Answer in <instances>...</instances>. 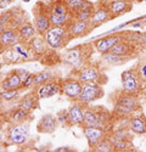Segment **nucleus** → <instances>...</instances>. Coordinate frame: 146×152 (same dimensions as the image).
Wrapping results in <instances>:
<instances>
[{
    "instance_id": "obj_49",
    "label": "nucleus",
    "mask_w": 146,
    "mask_h": 152,
    "mask_svg": "<svg viewBox=\"0 0 146 152\" xmlns=\"http://www.w3.org/2000/svg\"><path fill=\"white\" fill-rule=\"evenodd\" d=\"M144 96H145V100H146V90H145V94H144Z\"/></svg>"
},
{
    "instance_id": "obj_32",
    "label": "nucleus",
    "mask_w": 146,
    "mask_h": 152,
    "mask_svg": "<svg viewBox=\"0 0 146 152\" xmlns=\"http://www.w3.org/2000/svg\"><path fill=\"white\" fill-rule=\"evenodd\" d=\"M29 112H31V111H28V110H26V108H23V107H20V108H17L16 111L12 112L11 119L14 121L15 123L24 122L26 119H28V117H29Z\"/></svg>"
},
{
    "instance_id": "obj_51",
    "label": "nucleus",
    "mask_w": 146,
    "mask_h": 152,
    "mask_svg": "<svg viewBox=\"0 0 146 152\" xmlns=\"http://www.w3.org/2000/svg\"><path fill=\"white\" fill-rule=\"evenodd\" d=\"M0 4H1V0H0Z\"/></svg>"
},
{
    "instance_id": "obj_36",
    "label": "nucleus",
    "mask_w": 146,
    "mask_h": 152,
    "mask_svg": "<svg viewBox=\"0 0 146 152\" xmlns=\"http://www.w3.org/2000/svg\"><path fill=\"white\" fill-rule=\"evenodd\" d=\"M51 79V74L47 73V72H40V73H36L34 74V84L33 85H42L44 83H47L49 80Z\"/></svg>"
},
{
    "instance_id": "obj_14",
    "label": "nucleus",
    "mask_w": 146,
    "mask_h": 152,
    "mask_svg": "<svg viewBox=\"0 0 146 152\" xmlns=\"http://www.w3.org/2000/svg\"><path fill=\"white\" fill-rule=\"evenodd\" d=\"M64 61L67 65L71 66H80L84 62V49H82V46H77L74 49H71L65 55Z\"/></svg>"
},
{
    "instance_id": "obj_50",
    "label": "nucleus",
    "mask_w": 146,
    "mask_h": 152,
    "mask_svg": "<svg viewBox=\"0 0 146 152\" xmlns=\"http://www.w3.org/2000/svg\"><path fill=\"white\" fill-rule=\"evenodd\" d=\"M23 1H24V3H28V1H29V0H23Z\"/></svg>"
},
{
    "instance_id": "obj_47",
    "label": "nucleus",
    "mask_w": 146,
    "mask_h": 152,
    "mask_svg": "<svg viewBox=\"0 0 146 152\" xmlns=\"http://www.w3.org/2000/svg\"><path fill=\"white\" fill-rule=\"evenodd\" d=\"M1 1H5V3H7V1H10V0H1Z\"/></svg>"
},
{
    "instance_id": "obj_3",
    "label": "nucleus",
    "mask_w": 146,
    "mask_h": 152,
    "mask_svg": "<svg viewBox=\"0 0 146 152\" xmlns=\"http://www.w3.org/2000/svg\"><path fill=\"white\" fill-rule=\"evenodd\" d=\"M44 35L47 46L51 49H58L64 46L67 43V40L72 38L67 27H57V26H51Z\"/></svg>"
},
{
    "instance_id": "obj_20",
    "label": "nucleus",
    "mask_w": 146,
    "mask_h": 152,
    "mask_svg": "<svg viewBox=\"0 0 146 152\" xmlns=\"http://www.w3.org/2000/svg\"><path fill=\"white\" fill-rule=\"evenodd\" d=\"M128 126H129V130L137 135L146 134V117L142 115L131 117L129 119Z\"/></svg>"
},
{
    "instance_id": "obj_27",
    "label": "nucleus",
    "mask_w": 146,
    "mask_h": 152,
    "mask_svg": "<svg viewBox=\"0 0 146 152\" xmlns=\"http://www.w3.org/2000/svg\"><path fill=\"white\" fill-rule=\"evenodd\" d=\"M94 10H95V6L93 4H90L89 6L84 7L77 12H74V14H72L73 17H74V20H79V21H90L93 14H94Z\"/></svg>"
},
{
    "instance_id": "obj_15",
    "label": "nucleus",
    "mask_w": 146,
    "mask_h": 152,
    "mask_svg": "<svg viewBox=\"0 0 146 152\" xmlns=\"http://www.w3.org/2000/svg\"><path fill=\"white\" fill-rule=\"evenodd\" d=\"M34 27L36 32H38V34L44 35L47 32V29L51 27V22H50V18H49L47 12L46 14L43 11L36 12L34 17Z\"/></svg>"
},
{
    "instance_id": "obj_22",
    "label": "nucleus",
    "mask_w": 146,
    "mask_h": 152,
    "mask_svg": "<svg viewBox=\"0 0 146 152\" xmlns=\"http://www.w3.org/2000/svg\"><path fill=\"white\" fill-rule=\"evenodd\" d=\"M99 118H100V107H87L84 112V123L85 126H99ZM100 128V126H99Z\"/></svg>"
},
{
    "instance_id": "obj_1",
    "label": "nucleus",
    "mask_w": 146,
    "mask_h": 152,
    "mask_svg": "<svg viewBox=\"0 0 146 152\" xmlns=\"http://www.w3.org/2000/svg\"><path fill=\"white\" fill-rule=\"evenodd\" d=\"M51 26L67 27L71 23V11L65 4V0H55L47 10Z\"/></svg>"
},
{
    "instance_id": "obj_46",
    "label": "nucleus",
    "mask_w": 146,
    "mask_h": 152,
    "mask_svg": "<svg viewBox=\"0 0 146 152\" xmlns=\"http://www.w3.org/2000/svg\"><path fill=\"white\" fill-rule=\"evenodd\" d=\"M1 102H3V100H1V97H0V106H1Z\"/></svg>"
},
{
    "instance_id": "obj_33",
    "label": "nucleus",
    "mask_w": 146,
    "mask_h": 152,
    "mask_svg": "<svg viewBox=\"0 0 146 152\" xmlns=\"http://www.w3.org/2000/svg\"><path fill=\"white\" fill-rule=\"evenodd\" d=\"M3 57H4V60H5L6 62H20V60L22 58V57L20 56V54H18L12 46H10V48H7L6 50H4Z\"/></svg>"
},
{
    "instance_id": "obj_30",
    "label": "nucleus",
    "mask_w": 146,
    "mask_h": 152,
    "mask_svg": "<svg viewBox=\"0 0 146 152\" xmlns=\"http://www.w3.org/2000/svg\"><path fill=\"white\" fill-rule=\"evenodd\" d=\"M110 141L112 142L115 151H127L130 148V142L129 140H126V139H119L117 136H115L113 134L108 137Z\"/></svg>"
},
{
    "instance_id": "obj_5",
    "label": "nucleus",
    "mask_w": 146,
    "mask_h": 152,
    "mask_svg": "<svg viewBox=\"0 0 146 152\" xmlns=\"http://www.w3.org/2000/svg\"><path fill=\"white\" fill-rule=\"evenodd\" d=\"M104 96V89L101 84L93 82V83H83L82 93L78 97V101L83 105L90 104L95 100H99Z\"/></svg>"
},
{
    "instance_id": "obj_10",
    "label": "nucleus",
    "mask_w": 146,
    "mask_h": 152,
    "mask_svg": "<svg viewBox=\"0 0 146 152\" xmlns=\"http://www.w3.org/2000/svg\"><path fill=\"white\" fill-rule=\"evenodd\" d=\"M111 18H112V15H111V12H110L107 4H105V5H99L97 7H95L94 14L89 22L91 24V27H97Z\"/></svg>"
},
{
    "instance_id": "obj_2",
    "label": "nucleus",
    "mask_w": 146,
    "mask_h": 152,
    "mask_svg": "<svg viewBox=\"0 0 146 152\" xmlns=\"http://www.w3.org/2000/svg\"><path fill=\"white\" fill-rule=\"evenodd\" d=\"M139 107H140V104L137 99V95L128 94V93L123 91L119 94V96L117 99L115 113H117L119 117H128L137 110H139Z\"/></svg>"
},
{
    "instance_id": "obj_26",
    "label": "nucleus",
    "mask_w": 146,
    "mask_h": 152,
    "mask_svg": "<svg viewBox=\"0 0 146 152\" xmlns=\"http://www.w3.org/2000/svg\"><path fill=\"white\" fill-rule=\"evenodd\" d=\"M127 58L128 57H124V56H120V55H117L115 53H106L102 55V60L108 63V65H112V66H118V65H123L124 62H127Z\"/></svg>"
},
{
    "instance_id": "obj_11",
    "label": "nucleus",
    "mask_w": 146,
    "mask_h": 152,
    "mask_svg": "<svg viewBox=\"0 0 146 152\" xmlns=\"http://www.w3.org/2000/svg\"><path fill=\"white\" fill-rule=\"evenodd\" d=\"M100 77H101V73H100L99 68L95 67V66L82 67L80 71L78 72V79L82 83H93V82L99 83Z\"/></svg>"
},
{
    "instance_id": "obj_44",
    "label": "nucleus",
    "mask_w": 146,
    "mask_h": 152,
    "mask_svg": "<svg viewBox=\"0 0 146 152\" xmlns=\"http://www.w3.org/2000/svg\"><path fill=\"white\" fill-rule=\"evenodd\" d=\"M4 32H5V27H4V24H0V35H1Z\"/></svg>"
},
{
    "instance_id": "obj_19",
    "label": "nucleus",
    "mask_w": 146,
    "mask_h": 152,
    "mask_svg": "<svg viewBox=\"0 0 146 152\" xmlns=\"http://www.w3.org/2000/svg\"><path fill=\"white\" fill-rule=\"evenodd\" d=\"M68 121L72 125H83L84 123V112L85 110L82 105H72L68 108Z\"/></svg>"
},
{
    "instance_id": "obj_31",
    "label": "nucleus",
    "mask_w": 146,
    "mask_h": 152,
    "mask_svg": "<svg viewBox=\"0 0 146 152\" xmlns=\"http://www.w3.org/2000/svg\"><path fill=\"white\" fill-rule=\"evenodd\" d=\"M12 48H14L16 51L20 54V56L22 58H31L34 55V53L32 51V49L29 48V45H24L23 42H20V43H17L15 45H12Z\"/></svg>"
},
{
    "instance_id": "obj_28",
    "label": "nucleus",
    "mask_w": 146,
    "mask_h": 152,
    "mask_svg": "<svg viewBox=\"0 0 146 152\" xmlns=\"http://www.w3.org/2000/svg\"><path fill=\"white\" fill-rule=\"evenodd\" d=\"M38 101H39L38 95L36 94L35 95L34 94H29L26 97L22 99L21 104H20V107H23V108H26L28 111H32V110H34L36 106H38Z\"/></svg>"
},
{
    "instance_id": "obj_42",
    "label": "nucleus",
    "mask_w": 146,
    "mask_h": 152,
    "mask_svg": "<svg viewBox=\"0 0 146 152\" xmlns=\"http://www.w3.org/2000/svg\"><path fill=\"white\" fill-rule=\"evenodd\" d=\"M9 20H10V14H6V16L3 15L0 17V24H5L6 22H9Z\"/></svg>"
},
{
    "instance_id": "obj_17",
    "label": "nucleus",
    "mask_w": 146,
    "mask_h": 152,
    "mask_svg": "<svg viewBox=\"0 0 146 152\" xmlns=\"http://www.w3.org/2000/svg\"><path fill=\"white\" fill-rule=\"evenodd\" d=\"M111 53H115L117 55L124 56V57H130L134 53H135V44L129 42V40H123L122 39L120 42H118L111 49Z\"/></svg>"
},
{
    "instance_id": "obj_38",
    "label": "nucleus",
    "mask_w": 146,
    "mask_h": 152,
    "mask_svg": "<svg viewBox=\"0 0 146 152\" xmlns=\"http://www.w3.org/2000/svg\"><path fill=\"white\" fill-rule=\"evenodd\" d=\"M56 119H57V122H61V123H66V122L69 123V121H68V112L60 111L57 113V116H56Z\"/></svg>"
},
{
    "instance_id": "obj_41",
    "label": "nucleus",
    "mask_w": 146,
    "mask_h": 152,
    "mask_svg": "<svg viewBox=\"0 0 146 152\" xmlns=\"http://www.w3.org/2000/svg\"><path fill=\"white\" fill-rule=\"evenodd\" d=\"M16 73L20 75V78L22 79V82H24L27 78H28V75L31 74L28 71H26V69H16Z\"/></svg>"
},
{
    "instance_id": "obj_23",
    "label": "nucleus",
    "mask_w": 146,
    "mask_h": 152,
    "mask_svg": "<svg viewBox=\"0 0 146 152\" xmlns=\"http://www.w3.org/2000/svg\"><path fill=\"white\" fill-rule=\"evenodd\" d=\"M22 84H23L22 79L15 71V72L9 73L5 77V79L1 83V89H20Z\"/></svg>"
},
{
    "instance_id": "obj_18",
    "label": "nucleus",
    "mask_w": 146,
    "mask_h": 152,
    "mask_svg": "<svg viewBox=\"0 0 146 152\" xmlns=\"http://www.w3.org/2000/svg\"><path fill=\"white\" fill-rule=\"evenodd\" d=\"M20 42H22V39L17 29H12V28L5 29V32L0 35V44L4 48H10Z\"/></svg>"
},
{
    "instance_id": "obj_35",
    "label": "nucleus",
    "mask_w": 146,
    "mask_h": 152,
    "mask_svg": "<svg viewBox=\"0 0 146 152\" xmlns=\"http://www.w3.org/2000/svg\"><path fill=\"white\" fill-rule=\"evenodd\" d=\"M18 95V89H1L0 90V97L3 101H12Z\"/></svg>"
},
{
    "instance_id": "obj_9",
    "label": "nucleus",
    "mask_w": 146,
    "mask_h": 152,
    "mask_svg": "<svg viewBox=\"0 0 146 152\" xmlns=\"http://www.w3.org/2000/svg\"><path fill=\"white\" fill-rule=\"evenodd\" d=\"M123 39L122 35H118V34H113V35H108V37H104L101 39L96 40L95 42V48L96 50L99 51L101 55L106 54V53H110L111 49L118 43Z\"/></svg>"
},
{
    "instance_id": "obj_34",
    "label": "nucleus",
    "mask_w": 146,
    "mask_h": 152,
    "mask_svg": "<svg viewBox=\"0 0 146 152\" xmlns=\"http://www.w3.org/2000/svg\"><path fill=\"white\" fill-rule=\"evenodd\" d=\"M91 150H94V151H96V152H112V151H115L113 145H112L111 141H110L108 137L104 139V140L100 141L99 144H96Z\"/></svg>"
},
{
    "instance_id": "obj_4",
    "label": "nucleus",
    "mask_w": 146,
    "mask_h": 152,
    "mask_svg": "<svg viewBox=\"0 0 146 152\" xmlns=\"http://www.w3.org/2000/svg\"><path fill=\"white\" fill-rule=\"evenodd\" d=\"M122 79V86L123 91L133 95H138L141 88V79L139 77V73L134 69H127L122 72L120 74Z\"/></svg>"
},
{
    "instance_id": "obj_39",
    "label": "nucleus",
    "mask_w": 146,
    "mask_h": 152,
    "mask_svg": "<svg viewBox=\"0 0 146 152\" xmlns=\"http://www.w3.org/2000/svg\"><path fill=\"white\" fill-rule=\"evenodd\" d=\"M138 73H139L140 79H141L142 82H146V62H144L142 65H140Z\"/></svg>"
},
{
    "instance_id": "obj_16",
    "label": "nucleus",
    "mask_w": 146,
    "mask_h": 152,
    "mask_svg": "<svg viewBox=\"0 0 146 152\" xmlns=\"http://www.w3.org/2000/svg\"><path fill=\"white\" fill-rule=\"evenodd\" d=\"M61 90V86L56 82H47L38 86L36 95L39 99H49L54 95H56Z\"/></svg>"
},
{
    "instance_id": "obj_40",
    "label": "nucleus",
    "mask_w": 146,
    "mask_h": 152,
    "mask_svg": "<svg viewBox=\"0 0 146 152\" xmlns=\"http://www.w3.org/2000/svg\"><path fill=\"white\" fill-rule=\"evenodd\" d=\"M33 84H34V74L31 73V74L28 75V78L23 82L22 86H23V88H29V86H32Z\"/></svg>"
},
{
    "instance_id": "obj_8",
    "label": "nucleus",
    "mask_w": 146,
    "mask_h": 152,
    "mask_svg": "<svg viewBox=\"0 0 146 152\" xmlns=\"http://www.w3.org/2000/svg\"><path fill=\"white\" fill-rule=\"evenodd\" d=\"M82 88H83V83L79 79H66L64 82V84L61 85V90L64 91V94L72 99V100H78L80 93H82Z\"/></svg>"
},
{
    "instance_id": "obj_12",
    "label": "nucleus",
    "mask_w": 146,
    "mask_h": 152,
    "mask_svg": "<svg viewBox=\"0 0 146 152\" xmlns=\"http://www.w3.org/2000/svg\"><path fill=\"white\" fill-rule=\"evenodd\" d=\"M107 6L113 18L128 12L131 9V3L129 0H110V3H107Z\"/></svg>"
},
{
    "instance_id": "obj_25",
    "label": "nucleus",
    "mask_w": 146,
    "mask_h": 152,
    "mask_svg": "<svg viewBox=\"0 0 146 152\" xmlns=\"http://www.w3.org/2000/svg\"><path fill=\"white\" fill-rule=\"evenodd\" d=\"M17 31H18V34L21 37V39L26 40V42H29L32 38L34 35H36V33H38L36 29H35V27L31 23H23Z\"/></svg>"
},
{
    "instance_id": "obj_24",
    "label": "nucleus",
    "mask_w": 146,
    "mask_h": 152,
    "mask_svg": "<svg viewBox=\"0 0 146 152\" xmlns=\"http://www.w3.org/2000/svg\"><path fill=\"white\" fill-rule=\"evenodd\" d=\"M28 45L34 54H43L46 50L47 43L45 40V38H43L42 34H39V35H34L28 42Z\"/></svg>"
},
{
    "instance_id": "obj_52",
    "label": "nucleus",
    "mask_w": 146,
    "mask_h": 152,
    "mask_svg": "<svg viewBox=\"0 0 146 152\" xmlns=\"http://www.w3.org/2000/svg\"><path fill=\"white\" fill-rule=\"evenodd\" d=\"M0 63H1V60H0Z\"/></svg>"
},
{
    "instance_id": "obj_13",
    "label": "nucleus",
    "mask_w": 146,
    "mask_h": 152,
    "mask_svg": "<svg viewBox=\"0 0 146 152\" xmlns=\"http://www.w3.org/2000/svg\"><path fill=\"white\" fill-rule=\"evenodd\" d=\"M68 32L71 34L72 38H77V37H82L84 34H87L88 31L91 27V24L89 21H79V20H74L73 22H71L68 26Z\"/></svg>"
},
{
    "instance_id": "obj_37",
    "label": "nucleus",
    "mask_w": 146,
    "mask_h": 152,
    "mask_svg": "<svg viewBox=\"0 0 146 152\" xmlns=\"http://www.w3.org/2000/svg\"><path fill=\"white\" fill-rule=\"evenodd\" d=\"M113 135L117 136V137H119V139H126V140H129V132H128L127 129H124V128L117 129V130L113 133Z\"/></svg>"
},
{
    "instance_id": "obj_45",
    "label": "nucleus",
    "mask_w": 146,
    "mask_h": 152,
    "mask_svg": "<svg viewBox=\"0 0 146 152\" xmlns=\"http://www.w3.org/2000/svg\"><path fill=\"white\" fill-rule=\"evenodd\" d=\"M4 139H5V135H4V133H3L1 130H0V142H1Z\"/></svg>"
},
{
    "instance_id": "obj_21",
    "label": "nucleus",
    "mask_w": 146,
    "mask_h": 152,
    "mask_svg": "<svg viewBox=\"0 0 146 152\" xmlns=\"http://www.w3.org/2000/svg\"><path fill=\"white\" fill-rule=\"evenodd\" d=\"M57 119L53 115H45L42 117V119L38 122L36 129L39 133H53L56 128Z\"/></svg>"
},
{
    "instance_id": "obj_7",
    "label": "nucleus",
    "mask_w": 146,
    "mask_h": 152,
    "mask_svg": "<svg viewBox=\"0 0 146 152\" xmlns=\"http://www.w3.org/2000/svg\"><path fill=\"white\" fill-rule=\"evenodd\" d=\"M83 134H84L85 139L88 140L90 148H93L96 144H99L100 141H102L104 139L107 137L106 129L99 128V126H85V125H83Z\"/></svg>"
},
{
    "instance_id": "obj_48",
    "label": "nucleus",
    "mask_w": 146,
    "mask_h": 152,
    "mask_svg": "<svg viewBox=\"0 0 146 152\" xmlns=\"http://www.w3.org/2000/svg\"><path fill=\"white\" fill-rule=\"evenodd\" d=\"M1 83H3V82H1V80H0V89H1Z\"/></svg>"
},
{
    "instance_id": "obj_29",
    "label": "nucleus",
    "mask_w": 146,
    "mask_h": 152,
    "mask_svg": "<svg viewBox=\"0 0 146 152\" xmlns=\"http://www.w3.org/2000/svg\"><path fill=\"white\" fill-rule=\"evenodd\" d=\"M65 4L72 14H74V12L89 6L91 3H89L88 0H65Z\"/></svg>"
},
{
    "instance_id": "obj_43",
    "label": "nucleus",
    "mask_w": 146,
    "mask_h": 152,
    "mask_svg": "<svg viewBox=\"0 0 146 152\" xmlns=\"http://www.w3.org/2000/svg\"><path fill=\"white\" fill-rule=\"evenodd\" d=\"M55 151H56V152H62V151H69V150H68L67 147H58V148H56Z\"/></svg>"
},
{
    "instance_id": "obj_6",
    "label": "nucleus",
    "mask_w": 146,
    "mask_h": 152,
    "mask_svg": "<svg viewBox=\"0 0 146 152\" xmlns=\"http://www.w3.org/2000/svg\"><path fill=\"white\" fill-rule=\"evenodd\" d=\"M28 135H29V126L24 122L12 125L7 132V139L11 144H15V145L24 144L27 141Z\"/></svg>"
}]
</instances>
